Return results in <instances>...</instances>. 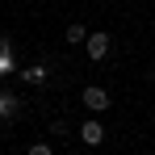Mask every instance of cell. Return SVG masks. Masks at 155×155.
Masks as SVG:
<instances>
[{"label":"cell","mask_w":155,"mask_h":155,"mask_svg":"<svg viewBox=\"0 0 155 155\" xmlns=\"http://www.w3.org/2000/svg\"><path fill=\"white\" fill-rule=\"evenodd\" d=\"M109 46H113V42H109V34H88V42H84V51H88V59H105V54H109Z\"/></svg>","instance_id":"3"},{"label":"cell","mask_w":155,"mask_h":155,"mask_svg":"<svg viewBox=\"0 0 155 155\" xmlns=\"http://www.w3.org/2000/svg\"><path fill=\"white\" fill-rule=\"evenodd\" d=\"M147 84H155V67H147Z\"/></svg>","instance_id":"8"},{"label":"cell","mask_w":155,"mask_h":155,"mask_svg":"<svg viewBox=\"0 0 155 155\" xmlns=\"http://www.w3.org/2000/svg\"><path fill=\"white\" fill-rule=\"evenodd\" d=\"M25 80H34V84H42V80H46V67H42V63H38V67H29V71H25Z\"/></svg>","instance_id":"6"},{"label":"cell","mask_w":155,"mask_h":155,"mask_svg":"<svg viewBox=\"0 0 155 155\" xmlns=\"http://www.w3.org/2000/svg\"><path fill=\"white\" fill-rule=\"evenodd\" d=\"M67 42H88V29L80 25V21H76V25H67Z\"/></svg>","instance_id":"5"},{"label":"cell","mask_w":155,"mask_h":155,"mask_svg":"<svg viewBox=\"0 0 155 155\" xmlns=\"http://www.w3.org/2000/svg\"><path fill=\"white\" fill-rule=\"evenodd\" d=\"M29 155H54V151L46 147V143H34V147H29Z\"/></svg>","instance_id":"7"},{"label":"cell","mask_w":155,"mask_h":155,"mask_svg":"<svg viewBox=\"0 0 155 155\" xmlns=\"http://www.w3.org/2000/svg\"><path fill=\"white\" fill-rule=\"evenodd\" d=\"M84 109H92V113H105L109 109V92H105L101 84H88L84 88Z\"/></svg>","instance_id":"1"},{"label":"cell","mask_w":155,"mask_h":155,"mask_svg":"<svg viewBox=\"0 0 155 155\" xmlns=\"http://www.w3.org/2000/svg\"><path fill=\"white\" fill-rule=\"evenodd\" d=\"M13 109H17V97H13V92H0V122L13 117Z\"/></svg>","instance_id":"4"},{"label":"cell","mask_w":155,"mask_h":155,"mask_svg":"<svg viewBox=\"0 0 155 155\" xmlns=\"http://www.w3.org/2000/svg\"><path fill=\"white\" fill-rule=\"evenodd\" d=\"M80 138H84L88 147H101V143H105V126H101V117H88V122L80 126Z\"/></svg>","instance_id":"2"}]
</instances>
